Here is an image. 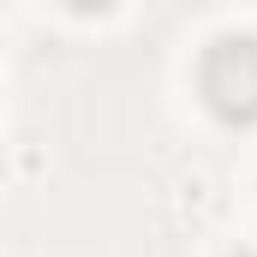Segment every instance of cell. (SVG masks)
I'll return each mask as SVG.
<instances>
[{
  "label": "cell",
  "mask_w": 257,
  "mask_h": 257,
  "mask_svg": "<svg viewBox=\"0 0 257 257\" xmlns=\"http://www.w3.org/2000/svg\"><path fill=\"white\" fill-rule=\"evenodd\" d=\"M197 90L221 126H257V30H221L197 60Z\"/></svg>",
  "instance_id": "1"
},
{
  "label": "cell",
  "mask_w": 257,
  "mask_h": 257,
  "mask_svg": "<svg viewBox=\"0 0 257 257\" xmlns=\"http://www.w3.org/2000/svg\"><path fill=\"white\" fill-rule=\"evenodd\" d=\"M233 257H257V251H251V245H239V251H233Z\"/></svg>",
  "instance_id": "2"
}]
</instances>
